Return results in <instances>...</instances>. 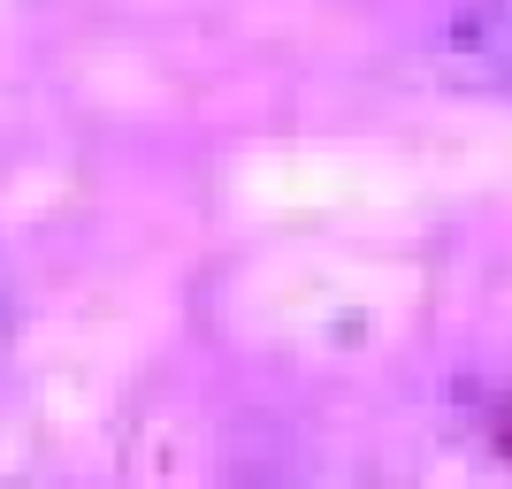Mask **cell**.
Instances as JSON below:
<instances>
[{"label": "cell", "instance_id": "obj_2", "mask_svg": "<svg viewBox=\"0 0 512 489\" xmlns=\"http://www.w3.org/2000/svg\"><path fill=\"white\" fill-rule=\"evenodd\" d=\"M8 329H16V283H8V260H0V360H8Z\"/></svg>", "mask_w": 512, "mask_h": 489}, {"label": "cell", "instance_id": "obj_1", "mask_svg": "<svg viewBox=\"0 0 512 489\" xmlns=\"http://www.w3.org/2000/svg\"><path fill=\"white\" fill-rule=\"evenodd\" d=\"M444 62L451 77H474V85H512V8L467 0L444 31Z\"/></svg>", "mask_w": 512, "mask_h": 489}]
</instances>
